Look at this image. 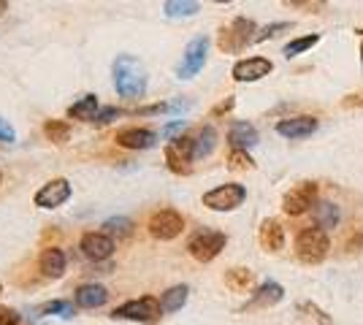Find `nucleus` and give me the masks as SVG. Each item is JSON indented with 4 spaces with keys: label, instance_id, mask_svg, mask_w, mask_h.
I'll return each instance as SVG.
<instances>
[{
    "label": "nucleus",
    "instance_id": "f257e3e1",
    "mask_svg": "<svg viewBox=\"0 0 363 325\" xmlns=\"http://www.w3.org/2000/svg\"><path fill=\"white\" fill-rule=\"evenodd\" d=\"M111 76H114V90L117 95L136 101L147 93V71L133 55H120L111 65Z\"/></svg>",
    "mask_w": 363,
    "mask_h": 325
},
{
    "label": "nucleus",
    "instance_id": "f03ea898",
    "mask_svg": "<svg viewBox=\"0 0 363 325\" xmlns=\"http://www.w3.org/2000/svg\"><path fill=\"white\" fill-rule=\"evenodd\" d=\"M331 249V241H328V233L320 231V228H303L298 236H296V255L298 261L306 266H318L325 261Z\"/></svg>",
    "mask_w": 363,
    "mask_h": 325
},
{
    "label": "nucleus",
    "instance_id": "7ed1b4c3",
    "mask_svg": "<svg viewBox=\"0 0 363 325\" xmlns=\"http://www.w3.org/2000/svg\"><path fill=\"white\" fill-rule=\"evenodd\" d=\"M160 314H163L160 298H152V295L130 298V301H125L122 307L111 312L114 320H128V323H157Z\"/></svg>",
    "mask_w": 363,
    "mask_h": 325
},
{
    "label": "nucleus",
    "instance_id": "20e7f679",
    "mask_svg": "<svg viewBox=\"0 0 363 325\" xmlns=\"http://www.w3.org/2000/svg\"><path fill=\"white\" fill-rule=\"evenodd\" d=\"M228 244V236L220 231H198L190 241H187V252H190V258L198 261V263H212L214 258L225 249Z\"/></svg>",
    "mask_w": 363,
    "mask_h": 325
},
{
    "label": "nucleus",
    "instance_id": "39448f33",
    "mask_svg": "<svg viewBox=\"0 0 363 325\" xmlns=\"http://www.w3.org/2000/svg\"><path fill=\"white\" fill-rule=\"evenodd\" d=\"M252 33H257V25L252 22V19H247V16H236L228 28H223L220 30V49L223 52H242L247 44H255V35Z\"/></svg>",
    "mask_w": 363,
    "mask_h": 325
},
{
    "label": "nucleus",
    "instance_id": "423d86ee",
    "mask_svg": "<svg viewBox=\"0 0 363 325\" xmlns=\"http://www.w3.org/2000/svg\"><path fill=\"white\" fill-rule=\"evenodd\" d=\"M320 195V185L318 182H298L296 187H290L282 198V212L290 217H301L306 215L309 209H315Z\"/></svg>",
    "mask_w": 363,
    "mask_h": 325
},
{
    "label": "nucleus",
    "instance_id": "0eeeda50",
    "mask_svg": "<svg viewBox=\"0 0 363 325\" xmlns=\"http://www.w3.org/2000/svg\"><path fill=\"white\" fill-rule=\"evenodd\" d=\"M193 160H196V139H190V136H177L174 141L166 144V163L174 173L187 176V173L193 171Z\"/></svg>",
    "mask_w": 363,
    "mask_h": 325
},
{
    "label": "nucleus",
    "instance_id": "6e6552de",
    "mask_svg": "<svg viewBox=\"0 0 363 325\" xmlns=\"http://www.w3.org/2000/svg\"><path fill=\"white\" fill-rule=\"evenodd\" d=\"M247 198V190L244 185H236V182H228V185H220L203 193V206L212 209V212H233L239 209Z\"/></svg>",
    "mask_w": 363,
    "mask_h": 325
},
{
    "label": "nucleus",
    "instance_id": "1a4fd4ad",
    "mask_svg": "<svg viewBox=\"0 0 363 325\" xmlns=\"http://www.w3.org/2000/svg\"><path fill=\"white\" fill-rule=\"evenodd\" d=\"M206 57H209V35H196V38L184 47L182 62L177 65V76L193 79L198 71L206 65Z\"/></svg>",
    "mask_w": 363,
    "mask_h": 325
},
{
    "label": "nucleus",
    "instance_id": "9d476101",
    "mask_svg": "<svg viewBox=\"0 0 363 325\" xmlns=\"http://www.w3.org/2000/svg\"><path fill=\"white\" fill-rule=\"evenodd\" d=\"M147 228H150L152 239H157V241H171V239H177V236L184 231V217H182L177 209H160V212H155V215L150 217Z\"/></svg>",
    "mask_w": 363,
    "mask_h": 325
},
{
    "label": "nucleus",
    "instance_id": "9b49d317",
    "mask_svg": "<svg viewBox=\"0 0 363 325\" xmlns=\"http://www.w3.org/2000/svg\"><path fill=\"white\" fill-rule=\"evenodd\" d=\"M71 193H74L71 182H68L65 176H57V179H49V182L35 193L33 203H35L38 209H57V206H62V203L71 198Z\"/></svg>",
    "mask_w": 363,
    "mask_h": 325
},
{
    "label": "nucleus",
    "instance_id": "f8f14e48",
    "mask_svg": "<svg viewBox=\"0 0 363 325\" xmlns=\"http://www.w3.org/2000/svg\"><path fill=\"white\" fill-rule=\"evenodd\" d=\"M79 249H82V255H84L87 261L101 263V261H108V258L114 255V239L106 236L104 231H90L82 236Z\"/></svg>",
    "mask_w": 363,
    "mask_h": 325
},
{
    "label": "nucleus",
    "instance_id": "ddd939ff",
    "mask_svg": "<svg viewBox=\"0 0 363 325\" xmlns=\"http://www.w3.org/2000/svg\"><path fill=\"white\" fill-rule=\"evenodd\" d=\"M315 130H318V117H309V114L288 117V120H279V122H277V133H279L282 139H290V141L309 139Z\"/></svg>",
    "mask_w": 363,
    "mask_h": 325
},
{
    "label": "nucleus",
    "instance_id": "4468645a",
    "mask_svg": "<svg viewBox=\"0 0 363 325\" xmlns=\"http://www.w3.org/2000/svg\"><path fill=\"white\" fill-rule=\"evenodd\" d=\"M274 71V62L266 60V57H247V60H239L233 65V71H230V76L236 79V81H260L263 76H269Z\"/></svg>",
    "mask_w": 363,
    "mask_h": 325
},
{
    "label": "nucleus",
    "instance_id": "2eb2a0df",
    "mask_svg": "<svg viewBox=\"0 0 363 325\" xmlns=\"http://www.w3.org/2000/svg\"><path fill=\"white\" fill-rule=\"evenodd\" d=\"M285 298V287L279 285V282H263L260 287H257L255 293H252V298L244 304L242 309L250 312V309H269V307H277L279 301Z\"/></svg>",
    "mask_w": 363,
    "mask_h": 325
},
{
    "label": "nucleus",
    "instance_id": "dca6fc26",
    "mask_svg": "<svg viewBox=\"0 0 363 325\" xmlns=\"http://www.w3.org/2000/svg\"><path fill=\"white\" fill-rule=\"evenodd\" d=\"M114 141L122 149H152L157 144V133H152L147 127H122L117 130Z\"/></svg>",
    "mask_w": 363,
    "mask_h": 325
},
{
    "label": "nucleus",
    "instance_id": "f3484780",
    "mask_svg": "<svg viewBox=\"0 0 363 325\" xmlns=\"http://www.w3.org/2000/svg\"><path fill=\"white\" fill-rule=\"evenodd\" d=\"M257 141H260L257 130L250 122H244V120L230 122V127H228V144H230V149L247 152V149H252V147H255Z\"/></svg>",
    "mask_w": 363,
    "mask_h": 325
},
{
    "label": "nucleus",
    "instance_id": "a211bd4d",
    "mask_svg": "<svg viewBox=\"0 0 363 325\" xmlns=\"http://www.w3.org/2000/svg\"><path fill=\"white\" fill-rule=\"evenodd\" d=\"M257 241L266 252H279L285 247V228L277 222V219H263L260 222V231H257Z\"/></svg>",
    "mask_w": 363,
    "mask_h": 325
},
{
    "label": "nucleus",
    "instance_id": "6ab92c4d",
    "mask_svg": "<svg viewBox=\"0 0 363 325\" xmlns=\"http://www.w3.org/2000/svg\"><path fill=\"white\" fill-rule=\"evenodd\" d=\"M65 266H68V258L60 247H46L38 258V268L49 279H60L65 274Z\"/></svg>",
    "mask_w": 363,
    "mask_h": 325
},
{
    "label": "nucleus",
    "instance_id": "aec40b11",
    "mask_svg": "<svg viewBox=\"0 0 363 325\" xmlns=\"http://www.w3.org/2000/svg\"><path fill=\"white\" fill-rule=\"evenodd\" d=\"M74 301H76V307H82V309H98V307H104L108 301V290L104 285L90 282V285H82V287L76 290Z\"/></svg>",
    "mask_w": 363,
    "mask_h": 325
},
{
    "label": "nucleus",
    "instance_id": "412c9836",
    "mask_svg": "<svg viewBox=\"0 0 363 325\" xmlns=\"http://www.w3.org/2000/svg\"><path fill=\"white\" fill-rule=\"evenodd\" d=\"M339 219H342V212H339V206L331 201H318L315 203V228L320 231H331L339 225Z\"/></svg>",
    "mask_w": 363,
    "mask_h": 325
},
{
    "label": "nucleus",
    "instance_id": "4be33fe9",
    "mask_svg": "<svg viewBox=\"0 0 363 325\" xmlns=\"http://www.w3.org/2000/svg\"><path fill=\"white\" fill-rule=\"evenodd\" d=\"M68 117L82 120V122H95V117H98V95H82L74 106L68 108Z\"/></svg>",
    "mask_w": 363,
    "mask_h": 325
},
{
    "label": "nucleus",
    "instance_id": "5701e85b",
    "mask_svg": "<svg viewBox=\"0 0 363 325\" xmlns=\"http://www.w3.org/2000/svg\"><path fill=\"white\" fill-rule=\"evenodd\" d=\"M225 285L233 290V293H247V290H252V285H255V274H252L250 268H244V266L228 268Z\"/></svg>",
    "mask_w": 363,
    "mask_h": 325
},
{
    "label": "nucleus",
    "instance_id": "b1692460",
    "mask_svg": "<svg viewBox=\"0 0 363 325\" xmlns=\"http://www.w3.org/2000/svg\"><path fill=\"white\" fill-rule=\"evenodd\" d=\"M187 298H190V287L187 285H174V287H168L166 293L160 295V307H163L166 314H171V312H179L187 304Z\"/></svg>",
    "mask_w": 363,
    "mask_h": 325
},
{
    "label": "nucleus",
    "instance_id": "393cba45",
    "mask_svg": "<svg viewBox=\"0 0 363 325\" xmlns=\"http://www.w3.org/2000/svg\"><path fill=\"white\" fill-rule=\"evenodd\" d=\"M201 11V3L196 0H166L163 3V14L168 19H187V16H196Z\"/></svg>",
    "mask_w": 363,
    "mask_h": 325
},
{
    "label": "nucleus",
    "instance_id": "a878e982",
    "mask_svg": "<svg viewBox=\"0 0 363 325\" xmlns=\"http://www.w3.org/2000/svg\"><path fill=\"white\" fill-rule=\"evenodd\" d=\"M217 149V130L212 125H203L196 136V160H203L209 157Z\"/></svg>",
    "mask_w": 363,
    "mask_h": 325
},
{
    "label": "nucleus",
    "instance_id": "bb28decb",
    "mask_svg": "<svg viewBox=\"0 0 363 325\" xmlns=\"http://www.w3.org/2000/svg\"><path fill=\"white\" fill-rule=\"evenodd\" d=\"M35 317H65V320H71L74 317V304L71 301H49V304L35 309Z\"/></svg>",
    "mask_w": 363,
    "mask_h": 325
},
{
    "label": "nucleus",
    "instance_id": "cd10ccee",
    "mask_svg": "<svg viewBox=\"0 0 363 325\" xmlns=\"http://www.w3.org/2000/svg\"><path fill=\"white\" fill-rule=\"evenodd\" d=\"M44 133H46V139L49 141H55V144H65V141L71 139V125L65 122V120H46Z\"/></svg>",
    "mask_w": 363,
    "mask_h": 325
},
{
    "label": "nucleus",
    "instance_id": "c85d7f7f",
    "mask_svg": "<svg viewBox=\"0 0 363 325\" xmlns=\"http://www.w3.org/2000/svg\"><path fill=\"white\" fill-rule=\"evenodd\" d=\"M101 228H104L106 236L125 239V236H130V233H133V219H128V217H108Z\"/></svg>",
    "mask_w": 363,
    "mask_h": 325
},
{
    "label": "nucleus",
    "instance_id": "c756f323",
    "mask_svg": "<svg viewBox=\"0 0 363 325\" xmlns=\"http://www.w3.org/2000/svg\"><path fill=\"white\" fill-rule=\"evenodd\" d=\"M320 41V35L318 33H312V35H301V38H293V41H290L288 47L282 49V55H285V57H296V55H301V52H306V49H312L315 47V44H318Z\"/></svg>",
    "mask_w": 363,
    "mask_h": 325
},
{
    "label": "nucleus",
    "instance_id": "7c9ffc66",
    "mask_svg": "<svg viewBox=\"0 0 363 325\" xmlns=\"http://www.w3.org/2000/svg\"><path fill=\"white\" fill-rule=\"evenodd\" d=\"M288 30H293V22H274V25H266V28L255 35V44H263V41L277 38L279 33H288Z\"/></svg>",
    "mask_w": 363,
    "mask_h": 325
},
{
    "label": "nucleus",
    "instance_id": "2f4dec72",
    "mask_svg": "<svg viewBox=\"0 0 363 325\" xmlns=\"http://www.w3.org/2000/svg\"><path fill=\"white\" fill-rule=\"evenodd\" d=\"M228 166H230V169H236V171L255 169V163H252L250 152H239V149H230V155H228Z\"/></svg>",
    "mask_w": 363,
    "mask_h": 325
},
{
    "label": "nucleus",
    "instance_id": "473e14b6",
    "mask_svg": "<svg viewBox=\"0 0 363 325\" xmlns=\"http://www.w3.org/2000/svg\"><path fill=\"white\" fill-rule=\"evenodd\" d=\"M298 309H301V312H309V317H312V320H318L320 325H333V320L328 317V312L320 309L318 304H312V301H303Z\"/></svg>",
    "mask_w": 363,
    "mask_h": 325
},
{
    "label": "nucleus",
    "instance_id": "72a5a7b5",
    "mask_svg": "<svg viewBox=\"0 0 363 325\" xmlns=\"http://www.w3.org/2000/svg\"><path fill=\"white\" fill-rule=\"evenodd\" d=\"M22 323V314L9 307H0V325H19Z\"/></svg>",
    "mask_w": 363,
    "mask_h": 325
},
{
    "label": "nucleus",
    "instance_id": "f704fd0d",
    "mask_svg": "<svg viewBox=\"0 0 363 325\" xmlns=\"http://www.w3.org/2000/svg\"><path fill=\"white\" fill-rule=\"evenodd\" d=\"M184 120H174V122H168L166 127H163V130H160V136H163V139H171L174 141V136H177V133H179V130H184Z\"/></svg>",
    "mask_w": 363,
    "mask_h": 325
},
{
    "label": "nucleus",
    "instance_id": "c9c22d12",
    "mask_svg": "<svg viewBox=\"0 0 363 325\" xmlns=\"http://www.w3.org/2000/svg\"><path fill=\"white\" fill-rule=\"evenodd\" d=\"M0 141H6V144L16 141V130L9 125V120H3V117H0Z\"/></svg>",
    "mask_w": 363,
    "mask_h": 325
},
{
    "label": "nucleus",
    "instance_id": "e433bc0d",
    "mask_svg": "<svg viewBox=\"0 0 363 325\" xmlns=\"http://www.w3.org/2000/svg\"><path fill=\"white\" fill-rule=\"evenodd\" d=\"M120 114H122L120 108L108 106V108H104V111H101V114H98V117H95V122H98V125H106V122H111V120H117V117H120Z\"/></svg>",
    "mask_w": 363,
    "mask_h": 325
},
{
    "label": "nucleus",
    "instance_id": "4c0bfd02",
    "mask_svg": "<svg viewBox=\"0 0 363 325\" xmlns=\"http://www.w3.org/2000/svg\"><path fill=\"white\" fill-rule=\"evenodd\" d=\"M233 106H236V98L230 95V98H225L223 103H217V106L212 108V117H223V114H228V111H233Z\"/></svg>",
    "mask_w": 363,
    "mask_h": 325
},
{
    "label": "nucleus",
    "instance_id": "58836bf2",
    "mask_svg": "<svg viewBox=\"0 0 363 325\" xmlns=\"http://www.w3.org/2000/svg\"><path fill=\"white\" fill-rule=\"evenodd\" d=\"M288 6H293V8H306L309 14H318L320 8H323V3H303V0H290Z\"/></svg>",
    "mask_w": 363,
    "mask_h": 325
},
{
    "label": "nucleus",
    "instance_id": "ea45409f",
    "mask_svg": "<svg viewBox=\"0 0 363 325\" xmlns=\"http://www.w3.org/2000/svg\"><path fill=\"white\" fill-rule=\"evenodd\" d=\"M342 106H345V108H358V106H361V108H363V93H352V95H347V98L342 101Z\"/></svg>",
    "mask_w": 363,
    "mask_h": 325
},
{
    "label": "nucleus",
    "instance_id": "a19ab883",
    "mask_svg": "<svg viewBox=\"0 0 363 325\" xmlns=\"http://www.w3.org/2000/svg\"><path fill=\"white\" fill-rule=\"evenodd\" d=\"M9 11V0H0V16Z\"/></svg>",
    "mask_w": 363,
    "mask_h": 325
},
{
    "label": "nucleus",
    "instance_id": "79ce46f5",
    "mask_svg": "<svg viewBox=\"0 0 363 325\" xmlns=\"http://www.w3.org/2000/svg\"><path fill=\"white\" fill-rule=\"evenodd\" d=\"M358 35H363V30H361V28H358Z\"/></svg>",
    "mask_w": 363,
    "mask_h": 325
},
{
    "label": "nucleus",
    "instance_id": "37998d69",
    "mask_svg": "<svg viewBox=\"0 0 363 325\" xmlns=\"http://www.w3.org/2000/svg\"><path fill=\"white\" fill-rule=\"evenodd\" d=\"M0 295H3V285H0Z\"/></svg>",
    "mask_w": 363,
    "mask_h": 325
},
{
    "label": "nucleus",
    "instance_id": "c03bdc74",
    "mask_svg": "<svg viewBox=\"0 0 363 325\" xmlns=\"http://www.w3.org/2000/svg\"><path fill=\"white\" fill-rule=\"evenodd\" d=\"M361 60H363V47H361Z\"/></svg>",
    "mask_w": 363,
    "mask_h": 325
}]
</instances>
